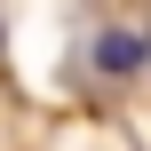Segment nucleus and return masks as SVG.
Masks as SVG:
<instances>
[{
  "label": "nucleus",
  "mask_w": 151,
  "mask_h": 151,
  "mask_svg": "<svg viewBox=\"0 0 151 151\" xmlns=\"http://www.w3.org/2000/svg\"><path fill=\"white\" fill-rule=\"evenodd\" d=\"M143 56H151V48L135 40V32H119V24H111V32L96 40V72H104V80H127V72H135Z\"/></svg>",
  "instance_id": "f257e3e1"
}]
</instances>
